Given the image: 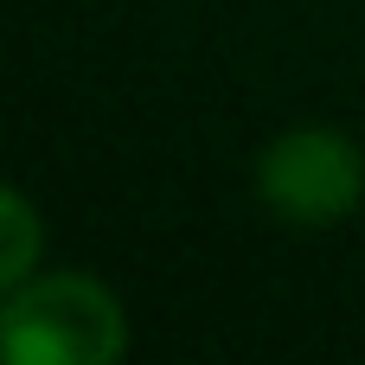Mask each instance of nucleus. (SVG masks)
<instances>
[{
  "label": "nucleus",
  "instance_id": "obj_1",
  "mask_svg": "<svg viewBox=\"0 0 365 365\" xmlns=\"http://www.w3.org/2000/svg\"><path fill=\"white\" fill-rule=\"evenodd\" d=\"M0 353L13 365H115L128 353V308L90 269H38L0 289Z\"/></svg>",
  "mask_w": 365,
  "mask_h": 365
},
{
  "label": "nucleus",
  "instance_id": "obj_2",
  "mask_svg": "<svg viewBox=\"0 0 365 365\" xmlns=\"http://www.w3.org/2000/svg\"><path fill=\"white\" fill-rule=\"evenodd\" d=\"M257 199L295 231H334L365 199V148L327 122H295L257 154Z\"/></svg>",
  "mask_w": 365,
  "mask_h": 365
},
{
  "label": "nucleus",
  "instance_id": "obj_3",
  "mask_svg": "<svg viewBox=\"0 0 365 365\" xmlns=\"http://www.w3.org/2000/svg\"><path fill=\"white\" fill-rule=\"evenodd\" d=\"M38 269H45V218L26 186H6L0 192V289H19Z\"/></svg>",
  "mask_w": 365,
  "mask_h": 365
}]
</instances>
